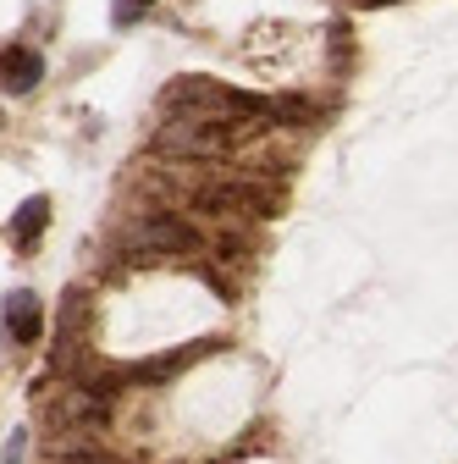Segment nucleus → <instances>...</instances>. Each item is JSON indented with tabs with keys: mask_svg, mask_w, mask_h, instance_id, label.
<instances>
[{
	"mask_svg": "<svg viewBox=\"0 0 458 464\" xmlns=\"http://www.w3.org/2000/svg\"><path fill=\"white\" fill-rule=\"evenodd\" d=\"M44 221H50V199H44V194L23 199L17 216H12V244H17V249H33V244H39V232H44Z\"/></svg>",
	"mask_w": 458,
	"mask_h": 464,
	"instance_id": "39448f33",
	"label": "nucleus"
},
{
	"mask_svg": "<svg viewBox=\"0 0 458 464\" xmlns=\"http://www.w3.org/2000/svg\"><path fill=\"white\" fill-rule=\"evenodd\" d=\"M0 326H6V337H12L17 348H33V343L44 337V304H39V294L12 287L6 304H0Z\"/></svg>",
	"mask_w": 458,
	"mask_h": 464,
	"instance_id": "7ed1b4c3",
	"label": "nucleus"
},
{
	"mask_svg": "<svg viewBox=\"0 0 458 464\" xmlns=\"http://www.w3.org/2000/svg\"><path fill=\"white\" fill-rule=\"evenodd\" d=\"M233 139H238L233 122H188V116H177V122L160 128V150L171 155H221Z\"/></svg>",
	"mask_w": 458,
	"mask_h": 464,
	"instance_id": "f03ea898",
	"label": "nucleus"
},
{
	"mask_svg": "<svg viewBox=\"0 0 458 464\" xmlns=\"http://www.w3.org/2000/svg\"><path fill=\"white\" fill-rule=\"evenodd\" d=\"M122 244L138 260H149V255H188V249H199V232L183 216H138L122 232Z\"/></svg>",
	"mask_w": 458,
	"mask_h": 464,
	"instance_id": "f257e3e1",
	"label": "nucleus"
},
{
	"mask_svg": "<svg viewBox=\"0 0 458 464\" xmlns=\"http://www.w3.org/2000/svg\"><path fill=\"white\" fill-rule=\"evenodd\" d=\"M44 78V55L28 50V44H0V83L12 94H28L33 83Z\"/></svg>",
	"mask_w": 458,
	"mask_h": 464,
	"instance_id": "20e7f679",
	"label": "nucleus"
},
{
	"mask_svg": "<svg viewBox=\"0 0 458 464\" xmlns=\"http://www.w3.org/2000/svg\"><path fill=\"white\" fill-rule=\"evenodd\" d=\"M149 6H155V0H117V6H110V23H117V28H128V23H138Z\"/></svg>",
	"mask_w": 458,
	"mask_h": 464,
	"instance_id": "423d86ee",
	"label": "nucleus"
},
{
	"mask_svg": "<svg viewBox=\"0 0 458 464\" xmlns=\"http://www.w3.org/2000/svg\"><path fill=\"white\" fill-rule=\"evenodd\" d=\"M28 459V431H12L6 448H0V464H23Z\"/></svg>",
	"mask_w": 458,
	"mask_h": 464,
	"instance_id": "0eeeda50",
	"label": "nucleus"
}]
</instances>
